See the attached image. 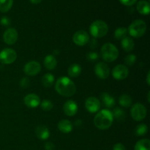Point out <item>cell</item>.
I'll return each instance as SVG.
<instances>
[{
	"instance_id": "12",
	"label": "cell",
	"mask_w": 150,
	"mask_h": 150,
	"mask_svg": "<svg viewBox=\"0 0 150 150\" xmlns=\"http://www.w3.org/2000/svg\"><path fill=\"white\" fill-rule=\"evenodd\" d=\"M85 108L89 113H97L100 108V102L95 97H89L85 101Z\"/></svg>"
},
{
	"instance_id": "16",
	"label": "cell",
	"mask_w": 150,
	"mask_h": 150,
	"mask_svg": "<svg viewBox=\"0 0 150 150\" xmlns=\"http://www.w3.org/2000/svg\"><path fill=\"white\" fill-rule=\"evenodd\" d=\"M35 134L41 141L47 140L50 137L49 129L45 125H39L35 129Z\"/></svg>"
},
{
	"instance_id": "26",
	"label": "cell",
	"mask_w": 150,
	"mask_h": 150,
	"mask_svg": "<svg viewBox=\"0 0 150 150\" xmlns=\"http://www.w3.org/2000/svg\"><path fill=\"white\" fill-rule=\"evenodd\" d=\"M119 103L121 106L128 108L132 105V98L128 95H122L119 98Z\"/></svg>"
},
{
	"instance_id": "39",
	"label": "cell",
	"mask_w": 150,
	"mask_h": 150,
	"mask_svg": "<svg viewBox=\"0 0 150 150\" xmlns=\"http://www.w3.org/2000/svg\"><path fill=\"white\" fill-rule=\"evenodd\" d=\"M29 1H30L32 4H40V3L42 0H29Z\"/></svg>"
},
{
	"instance_id": "10",
	"label": "cell",
	"mask_w": 150,
	"mask_h": 150,
	"mask_svg": "<svg viewBox=\"0 0 150 150\" xmlns=\"http://www.w3.org/2000/svg\"><path fill=\"white\" fill-rule=\"evenodd\" d=\"M73 41L79 46H83L89 41V35L86 31H77L73 36Z\"/></svg>"
},
{
	"instance_id": "6",
	"label": "cell",
	"mask_w": 150,
	"mask_h": 150,
	"mask_svg": "<svg viewBox=\"0 0 150 150\" xmlns=\"http://www.w3.org/2000/svg\"><path fill=\"white\" fill-rule=\"evenodd\" d=\"M131 117L136 121H142L146 116V108L143 104L137 103L133 105L130 109Z\"/></svg>"
},
{
	"instance_id": "2",
	"label": "cell",
	"mask_w": 150,
	"mask_h": 150,
	"mask_svg": "<svg viewBox=\"0 0 150 150\" xmlns=\"http://www.w3.org/2000/svg\"><path fill=\"white\" fill-rule=\"evenodd\" d=\"M114 117L112 112L108 109H103L97 112L94 118V123L97 128L100 130H107L113 124Z\"/></svg>"
},
{
	"instance_id": "19",
	"label": "cell",
	"mask_w": 150,
	"mask_h": 150,
	"mask_svg": "<svg viewBox=\"0 0 150 150\" xmlns=\"http://www.w3.org/2000/svg\"><path fill=\"white\" fill-rule=\"evenodd\" d=\"M73 125L71 122L67 120H62L59 122L58 129L63 133H69L73 130Z\"/></svg>"
},
{
	"instance_id": "4",
	"label": "cell",
	"mask_w": 150,
	"mask_h": 150,
	"mask_svg": "<svg viewBox=\"0 0 150 150\" xmlns=\"http://www.w3.org/2000/svg\"><path fill=\"white\" fill-rule=\"evenodd\" d=\"M108 32V26L103 21L98 20L92 22L89 26L90 35L95 38H100L105 36Z\"/></svg>"
},
{
	"instance_id": "23",
	"label": "cell",
	"mask_w": 150,
	"mask_h": 150,
	"mask_svg": "<svg viewBox=\"0 0 150 150\" xmlns=\"http://www.w3.org/2000/svg\"><path fill=\"white\" fill-rule=\"evenodd\" d=\"M54 80H55V78H54V75L51 73H46L42 77L41 81H42V84L43 85V86L49 88L54 84Z\"/></svg>"
},
{
	"instance_id": "27",
	"label": "cell",
	"mask_w": 150,
	"mask_h": 150,
	"mask_svg": "<svg viewBox=\"0 0 150 150\" xmlns=\"http://www.w3.org/2000/svg\"><path fill=\"white\" fill-rule=\"evenodd\" d=\"M127 29L125 27H119L114 31V38L117 40H122L127 37Z\"/></svg>"
},
{
	"instance_id": "37",
	"label": "cell",
	"mask_w": 150,
	"mask_h": 150,
	"mask_svg": "<svg viewBox=\"0 0 150 150\" xmlns=\"http://www.w3.org/2000/svg\"><path fill=\"white\" fill-rule=\"evenodd\" d=\"M44 148H45V150H54L55 149V146H54L52 142H48L45 144Z\"/></svg>"
},
{
	"instance_id": "8",
	"label": "cell",
	"mask_w": 150,
	"mask_h": 150,
	"mask_svg": "<svg viewBox=\"0 0 150 150\" xmlns=\"http://www.w3.org/2000/svg\"><path fill=\"white\" fill-rule=\"evenodd\" d=\"M41 70V65L36 61H30L26 63L23 67V72L26 76H35Z\"/></svg>"
},
{
	"instance_id": "13",
	"label": "cell",
	"mask_w": 150,
	"mask_h": 150,
	"mask_svg": "<svg viewBox=\"0 0 150 150\" xmlns=\"http://www.w3.org/2000/svg\"><path fill=\"white\" fill-rule=\"evenodd\" d=\"M95 73L100 79H106L110 75V68L105 63L99 62L95 64Z\"/></svg>"
},
{
	"instance_id": "15",
	"label": "cell",
	"mask_w": 150,
	"mask_h": 150,
	"mask_svg": "<svg viewBox=\"0 0 150 150\" xmlns=\"http://www.w3.org/2000/svg\"><path fill=\"white\" fill-rule=\"evenodd\" d=\"M23 102H24V104L26 106L34 108H37L40 104V99L39 96L38 95L31 93L25 96L24 99H23Z\"/></svg>"
},
{
	"instance_id": "20",
	"label": "cell",
	"mask_w": 150,
	"mask_h": 150,
	"mask_svg": "<svg viewBox=\"0 0 150 150\" xmlns=\"http://www.w3.org/2000/svg\"><path fill=\"white\" fill-rule=\"evenodd\" d=\"M44 66L48 70H52L57 67V60L56 57L53 55H48L44 59Z\"/></svg>"
},
{
	"instance_id": "22",
	"label": "cell",
	"mask_w": 150,
	"mask_h": 150,
	"mask_svg": "<svg viewBox=\"0 0 150 150\" xmlns=\"http://www.w3.org/2000/svg\"><path fill=\"white\" fill-rule=\"evenodd\" d=\"M67 73L70 77L76 78L81 73V67L79 64H73L69 67Z\"/></svg>"
},
{
	"instance_id": "11",
	"label": "cell",
	"mask_w": 150,
	"mask_h": 150,
	"mask_svg": "<svg viewBox=\"0 0 150 150\" xmlns=\"http://www.w3.org/2000/svg\"><path fill=\"white\" fill-rule=\"evenodd\" d=\"M18 34L17 30L14 28H8L3 34L4 42L7 45H13L18 40Z\"/></svg>"
},
{
	"instance_id": "28",
	"label": "cell",
	"mask_w": 150,
	"mask_h": 150,
	"mask_svg": "<svg viewBox=\"0 0 150 150\" xmlns=\"http://www.w3.org/2000/svg\"><path fill=\"white\" fill-rule=\"evenodd\" d=\"M13 0H0V12L7 13L13 6Z\"/></svg>"
},
{
	"instance_id": "3",
	"label": "cell",
	"mask_w": 150,
	"mask_h": 150,
	"mask_svg": "<svg viewBox=\"0 0 150 150\" xmlns=\"http://www.w3.org/2000/svg\"><path fill=\"white\" fill-rule=\"evenodd\" d=\"M101 57L104 61L112 62L119 57V50L114 44L107 42L102 46L100 50Z\"/></svg>"
},
{
	"instance_id": "31",
	"label": "cell",
	"mask_w": 150,
	"mask_h": 150,
	"mask_svg": "<svg viewBox=\"0 0 150 150\" xmlns=\"http://www.w3.org/2000/svg\"><path fill=\"white\" fill-rule=\"evenodd\" d=\"M136 56L134 54H128L125 58V63L127 66H133L136 62Z\"/></svg>"
},
{
	"instance_id": "21",
	"label": "cell",
	"mask_w": 150,
	"mask_h": 150,
	"mask_svg": "<svg viewBox=\"0 0 150 150\" xmlns=\"http://www.w3.org/2000/svg\"><path fill=\"white\" fill-rule=\"evenodd\" d=\"M121 45L124 51H125L126 52H130V51L134 49L135 43L132 38H129V37H126L124 39L122 40Z\"/></svg>"
},
{
	"instance_id": "32",
	"label": "cell",
	"mask_w": 150,
	"mask_h": 150,
	"mask_svg": "<svg viewBox=\"0 0 150 150\" xmlns=\"http://www.w3.org/2000/svg\"><path fill=\"white\" fill-rule=\"evenodd\" d=\"M86 59L90 62H95L99 59V55H98V53L95 52V51H91L87 54Z\"/></svg>"
},
{
	"instance_id": "36",
	"label": "cell",
	"mask_w": 150,
	"mask_h": 150,
	"mask_svg": "<svg viewBox=\"0 0 150 150\" xmlns=\"http://www.w3.org/2000/svg\"><path fill=\"white\" fill-rule=\"evenodd\" d=\"M89 48H92V49H95L96 48V47L98 45V42L96 39H92V40H89Z\"/></svg>"
},
{
	"instance_id": "41",
	"label": "cell",
	"mask_w": 150,
	"mask_h": 150,
	"mask_svg": "<svg viewBox=\"0 0 150 150\" xmlns=\"http://www.w3.org/2000/svg\"><path fill=\"white\" fill-rule=\"evenodd\" d=\"M149 94H150V92H148V102H150V100H149Z\"/></svg>"
},
{
	"instance_id": "5",
	"label": "cell",
	"mask_w": 150,
	"mask_h": 150,
	"mask_svg": "<svg viewBox=\"0 0 150 150\" xmlns=\"http://www.w3.org/2000/svg\"><path fill=\"white\" fill-rule=\"evenodd\" d=\"M146 31V24L145 21L141 19H137L132 22L127 29V33L133 38H141Z\"/></svg>"
},
{
	"instance_id": "17",
	"label": "cell",
	"mask_w": 150,
	"mask_h": 150,
	"mask_svg": "<svg viewBox=\"0 0 150 150\" xmlns=\"http://www.w3.org/2000/svg\"><path fill=\"white\" fill-rule=\"evenodd\" d=\"M101 102L106 108H113L115 105V99L107 92H103L100 95Z\"/></svg>"
},
{
	"instance_id": "24",
	"label": "cell",
	"mask_w": 150,
	"mask_h": 150,
	"mask_svg": "<svg viewBox=\"0 0 150 150\" xmlns=\"http://www.w3.org/2000/svg\"><path fill=\"white\" fill-rule=\"evenodd\" d=\"M134 150H150V141L147 139H141L135 145Z\"/></svg>"
},
{
	"instance_id": "14",
	"label": "cell",
	"mask_w": 150,
	"mask_h": 150,
	"mask_svg": "<svg viewBox=\"0 0 150 150\" xmlns=\"http://www.w3.org/2000/svg\"><path fill=\"white\" fill-rule=\"evenodd\" d=\"M78 110H79V107H78L77 103L72 100L66 101L63 105V111L64 114L68 117H73L76 115L78 112Z\"/></svg>"
},
{
	"instance_id": "30",
	"label": "cell",
	"mask_w": 150,
	"mask_h": 150,
	"mask_svg": "<svg viewBox=\"0 0 150 150\" xmlns=\"http://www.w3.org/2000/svg\"><path fill=\"white\" fill-rule=\"evenodd\" d=\"M41 108H42L43 111H49L51 110H52V108H54V104L51 101L48 100H44L42 101L40 104Z\"/></svg>"
},
{
	"instance_id": "35",
	"label": "cell",
	"mask_w": 150,
	"mask_h": 150,
	"mask_svg": "<svg viewBox=\"0 0 150 150\" xmlns=\"http://www.w3.org/2000/svg\"><path fill=\"white\" fill-rule=\"evenodd\" d=\"M122 4L125 6H131L137 1V0H119Z\"/></svg>"
},
{
	"instance_id": "40",
	"label": "cell",
	"mask_w": 150,
	"mask_h": 150,
	"mask_svg": "<svg viewBox=\"0 0 150 150\" xmlns=\"http://www.w3.org/2000/svg\"><path fill=\"white\" fill-rule=\"evenodd\" d=\"M149 71L147 73V76H146V83H147L148 85H150V81H149Z\"/></svg>"
},
{
	"instance_id": "9",
	"label": "cell",
	"mask_w": 150,
	"mask_h": 150,
	"mask_svg": "<svg viewBox=\"0 0 150 150\" xmlns=\"http://www.w3.org/2000/svg\"><path fill=\"white\" fill-rule=\"evenodd\" d=\"M129 70L127 66L118 64L112 70V76L116 80H124L128 76Z\"/></svg>"
},
{
	"instance_id": "29",
	"label": "cell",
	"mask_w": 150,
	"mask_h": 150,
	"mask_svg": "<svg viewBox=\"0 0 150 150\" xmlns=\"http://www.w3.org/2000/svg\"><path fill=\"white\" fill-rule=\"evenodd\" d=\"M148 127L145 124H139L135 128V134L137 136H143L147 133Z\"/></svg>"
},
{
	"instance_id": "7",
	"label": "cell",
	"mask_w": 150,
	"mask_h": 150,
	"mask_svg": "<svg viewBox=\"0 0 150 150\" xmlns=\"http://www.w3.org/2000/svg\"><path fill=\"white\" fill-rule=\"evenodd\" d=\"M17 59L16 51L12 48H4L0 52V62L4 64H10Z\"/></svg>"
},
{
	"instance_id": "18",
	"label": "cell",
	"mask_w": 150,
	"mask_h": 150,
	"mask_svg": "<svg viewBox=\"0 0 150 150\" xmlns=\"http://www.w3.org/2000/svg\"><path fill=\"white\" fill-rule=\"evenodd\" d=\"M136 9H137L138 12L140 14L145 15V16L149 15L150 12V6L149 1H146V0H140L137 3Z\"/></svg>"
},
{
	"instance_id": "33",
	"label": "cell",
	"mask_w": 150,
	"mask_h": 150,
	"mask_svg": "<svg viewBox=\"0 0 150 150\" xmlns=\"http://www.w3.org/2000/svg\"><path fill=\"white\" fill-rule=\"evenodd\" d=\"M19 84L21 86L22 88H27L28 86L30 84V81L28 79L27 77H23L21 79L20 82H19Z\"/></svg>"
},
{
	"instance_id": "25",
	"label": "cell",
	"mask_w": 150,
	"mask_h": 150,
	"mask_svg": "<svg viewBox=\"0 0 150 150\" xmlns=\"http://www.w3.org/2000/svg\"><path fill=\"white\" fill-rule=\"evenodd\" d=\"M112 115L114 119L117 120L118 122H123L125 120V112L124 111V110H122L120 108H118V107L114 108L112 112Z\"/></svg>"
},
{
	"instance_id": "38",
	"label": "cell",
	"mask_w": 150,
	"mask_h": 150,
	"mask_svg": "<svg viewBox=\"0 0 150 150\" xmlns=\"http://www.w3.org/2000/svg\"><path fill=\"white\" fill-rule=\"evenodd\" d=\"M113 150H126L125 146L121 143H117L114 145L113 146Z\"/></svg>"
},
{
	"instance_id": "34",
	"label": "cell",
	"mask_w": 150,
	"mask_h": 150,
	"mask_svg": "<svg viewBox=\"0 0 150 150\" xmlns=\"http://www.w3.org/2000/svg\"><path fill=\"white\" fill-rule=\"evenodd\" d=\"M0 23L4 26H8L11 23V21L7 16H2L0 19Z\"/></svg>"
},
{
	"instance_id": "1",
	"label": "cell",
	"mask_w": 150,
	"mask_h": 150,
	"mask_svg": "<svg viewBox=\"0 0 150 150\" xmlns=\"http://www.w3.org/2000/svg\"><path fill=\"white\" fill-rule=\"evenodd\" d=\"M55 89L60 95L64 97H71L76 93V87L71 79L63 76L57 81Z\"/></svg>"
}]
</instances>
